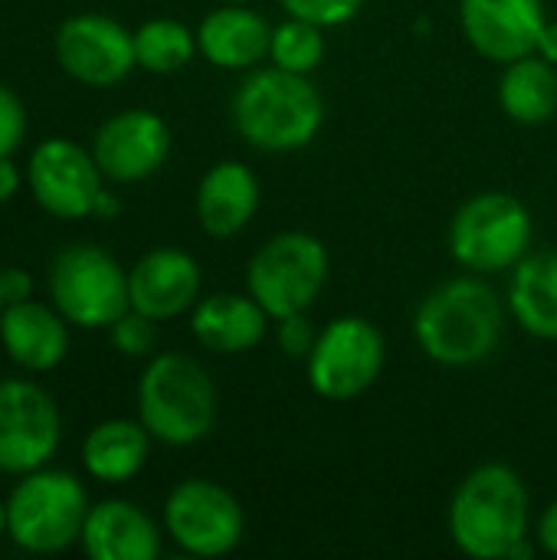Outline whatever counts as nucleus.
Listing matches in <instances>:
<instances>
[{"label":"nucleus","mask_w":557,"mask_h":560,"mask_svg":"<svg viewBox=\"0 0 557 560\" xmlns=\"http://www.w3.org/2000/svg\"><path fill=\"white\" fill-rule=\"evenodd\" d=\"M509 305L483 276H456L437 285L414 315L420 351L443 368H473L502 341Z\"/></svg>","instance_id":"1"},{"label":"nucleus","mask_w":557,"mask_h":560,"mask_svg":"<svg viewBox=\"0 0 557 560\" xmlns=\"http://www.w3.org/2000/svg\"><path fill=\"white\" fill-rule=\"evenodd\" d=\"M230 115L250 148L286 154L315 141L325 121V102L309 75L256 66L233 92Z\"/></svg>","instance_id":"2"},{"label":"nucleus","mask_w":557,"mask_h":560,"mask_svg":"<svg viewBox=\"0 0 557 560\" xmlns=\"http://www.w3.org/2000/svg\"><path fill=\"white\" fill-rule=\"evenodd\" d=\"M529 486L512 466H476L450 499V538L466 558L509 560L512 548L529 538Z\"/></svg>","instance_id":"3"},{"label":"nucleus","mask_w":557,"mask_h":560,"mask_svg":"<svg viewBox=\"0 0 557 560\" xmlns=\"http://www.w3.org/2000/svg\"><path fill=\"white\" fill-rule=\"evenodd\" d=\"M138 420L167 446H194L217 423V387L200 361L154 354L138 381Z\"/></svg>","instance_id":"4"},{"label":"nucleus","mask_w":557,"mask_h":560,"mask_svg":"<svg viewBox=\"0 0 557 560\" xmlns=\"http://www.w3.org/2000/svg\"><path fill=\"white\" fill-rule=\"evenodd\" d=\"M450 253L476 276H496L515 269L532 246L529 207L502 190L469 197L450 220Z\"/></svg>","instance_id":"5"},{"label":"nucleus","mask_w":557,"mask_h":560,"mask_svg":"<svg viewBox=\"0 0 557 560\" xmlns=\"http://www.w3.org/2000/svg\"><path fill=\"white\" fill-rule=\"evenodd\" d=\"M328 249L305 230H286L266 240L246 266V292L272 322L309 312L328 282Z\"/></svg>","instance_id":"6"},{"label":"nucleus","mask_w":557,"mask_h":560,"mask_svg":"<svg viewBox=\"0 0 557 560\" xmlns=\"http://www.w3.org/2000/svg\"><path fill=\"white\" fill-rule=\"evenodd\" d=\"M89 495L72 472L33 469L7 502V532L30 555H56L82 538Z\"/></svg>","instance_id":"7"},{"label":"nucleus","mask_w":557,"mask_h":560,"mask_svg":"<svg viewBox=\"0 0 557 560\" xmlns=\"http://www.w3.org/2000/svg\"><path fill=\"white\" fill-rule=\"evenodd\" d=\"M49 295L59 315L79 328H108L128 302V272L102 246L79 243L62 249L49 269Z\"/></svg>","instance_id":"8"},{"label":"nucleus","mask_w":557,"mask_h":560,"mask_svg":"<svg viewBox=\"0 0 557 560\" xmlns=\"http://www.w3.org/2000/svg\"><path fill=\"white\" fill-rule=\"evenodd\" d=\"M387 345L378 325L361 315L332 318L305 358L309 387L332 404H345L371 390L384 371Z\"/></svg>","instance_id":"9"},{"label":"nucleus","mask_w":557,"mask_h":560,"mask_svg":"<svg viewBox=\"0 0 557 560\" xmlns=\"http://www.w3.org/2000/svg\"><path fill=\"white\" fill-rule=\"evenodd\" d=\"M164 528L194 558H223L240 548L246 515L240 499L213 479H184L164 502Z\"/></svg>","instance_id":"10"},{"label":"nucleus","mask_w":557,"mask_h":560,"mask_svg":"<svg viewBox=\"0 0 557 560\" xmlns=\"http://www.w3.org/2000/svg\"><path fill=\"white\" fill-rule=\"evenodd\" d=\"M62 423L53 397L30 381H0V472L26 476L59 450Z\"/></svg>","instance_id":"11"},{"label":"nucleus","mask_w":557,"mask_h":560,"mask_svg":"<svg viewBox=\"0 0 557 560\" xmlns=\"http://www.w3.org/2000/svg\"><path fill=\"white\" fill-rule=\"evenodd\" d=\"M30 190L33 200L62 220H82L92 213L98 194H102V171L95 158L66 138H46L30 154Z\"/></svg>","instance_id":"12"},{"label":"nucleus","mask_w":557,"mask_h":560,"mask_svg":"<svg viewBox=\"0 0 557 560\" xmlns=\"http://www.w3.org/2000/svg\"><path fill=\"white\" fill-rule=\"evenodd\" d=\"M56 59L76 82L105 89L121 82L138 66L135 33L112 16H69L56 33Z\"/></svg>","instance_id":"13"},{"label":"nucleus","mask_w":557,"mask_h":560,"mask_svg":"<svg viewBox=\"0 0 557 560\" xmlns=\"http://www.w3.org/2000/svg\"><path fill=\"white\" fill-rule=\"evenodd\" d=\"M171 154V128L148 108H128L102 121L92 158L115 184H135L164 167Z\"/></svg>","instance_id":"14"},{"label":"nucleus","mask_w":557,"mask_h":560,"mask_svg":"<svg viewBox=\"0 0 557 560\" xmlns=\"http://www.w3.org/2000/svg\"><path fill=\"white\" fill-rule=\"evenodd\" d=\"M466 43L489 62H515L538 49L548 23L542 0H460Z\"/></svg>","instance_id":"15"},{"label":"nucleus","mask_w":557,"mask_h":560,"mask_svg":"<svg viewBox=\"0 0 557 560\" xmlns=\"http://www.w3.org/2000/svg\"><path fill=\"white\" fill-rule=\"evenodd\" d=\"M200 266L190 253L158 246L128 269V302L135 312L167 322L190 312L200 299Z\"/></svg>","instance_id":"16"},{"label":"nucleus","mask_w":557,"mask_h":560,"mask_svg":"<svg viewBox=\"0 0 557 560\" xmlns=\"http://www.w3.org/2000/svg\"><path fill=\"white\" fill-rule=\"evenodd\" d=\"M272 23L246 3H220L197 26V49L207 62L230 72H250L269 59Z\"/></svg>","instance_id":"17"},{"label":"nucleus","mask_w":557,"mask_h":560,"mask_svg":"<svg viewBox=\"0 0 557 560\" xmlns=\"http://www.w3.org/2000/svg\"><path fill=\"white\" fill-rule=\"evenodd\" d=\"M263 200L259 177L243 161L213 164L197 187V220L207 236L230 240L250 226Z\"/></svg>","instance_id":"18"},{"label":"nucleus","mask_w":557,"mask_h":560,"mask_svg":"<svg viewBox=\"0 0 557 560\" xmlns=\"http://www.w3.org/2000/svg\"><path fill=\"white\" fill-rule=\"evenodd\" d=\"M79 541L92 560H154L161 555L158 525L144 509L125 499L89 509Z\"/></svg>","instance_id":"19"},{"label":"nucleus","mask_w":557,"mask_h":560,"mask_svg":"<svg viewBox=\"0 0 557 560\" xmlns=\"http://www.w3.org/2000/svg\"><path fill=\"white\" fill-rule=\"evenodd\" d=\"M266 308L246 292H213L207 299H197L190 312V331L194 338L213 351V354H246L253 351L266 331H269Z\"/></svg>","instance_id":"20"},{"label":"nucleus","mask_w":557,"mask_h":560,"mask_svg":"<svg viewBox=\"0 0 557 560\" xmlns=\"http://www.w3.org/2000/svg\"><path fill=\"white\" fill-rule=\"evenodd\" d=\"M0 341L10 361L26 371H53L69 354V328L59 308L39 302H13L0 315Z\"/></svg>","instance_id":"21"},{"label":"nucleus","mask_w":557,"mask_h":560,"mask_svg":"<svg viewBox=\"0 0 557 560\" xmlns=\"http://www.w3.org/2000/svg\"><path fill=\"white\" fill-rule=\"evenodd\" d=\"M509 315L538 341H557V253H529L509 279Z\"/></svg>","instance_id":"22"},{"label":"nucleus","mask_w":557,"mask_h":560,"mask_svg":"<svg viewBox=\"0 0 557 560\" xmlns=\"http://www.w3.org/2000/svg\"><path fill=\"white\" fill-rule=\"evenodd\" d=\"M151 440L154 436L141 420H105L89 430L82 443V463L98 482L118 486L144 469Z\"/></svg>","instance_id":"23"},{"label":"nucleus","mask_w":557,"mask_h":560,"mask_svg":"<svg viewBox=\"0 0 557 560\" xmlns=\"http://www.w3.org/2000/svg\"><path fill=\"white\" fill-rule=\"evenodd\" d=\"M499 105L519 125H545L557 112V66L538 52L506 62L499 79Z\"/></svg>","instance_id":"24"},{"label":"nucleus","mask_w":557,"mask_h":560,"mask_svg":"<svg viewBox=\"0 0 557 560\" xmlns=\"http://www.w3.org/2000/svg\"><path fill=\"white\" fill-rule=\"evenodd\" d=\"M197 52V33L181 20L158 16L135 30V59L154 75H171L184 69Z\"/></svg>","instance_id":"25"},{"label":"nucleus","mask_w":557,"mask_h":560,"mask_svg":"<svg viewBox=\"0 0 557 560\" xmlns=\"http://www.w3.org/2000/svg\"><path fill=\"white\" fill-rule=\"evenodd\" d=\"M322 59H325V26L299 16H286L279 26H272V43H269L272 66L299 75H312L322 66Z\"/></svg>","instance_id":"26"},{"label":"nucleus","mask_w":557,"mask_h":560,"mask_svg":"<svg viewBox=\"0 0 557 560\" xmlns=\"http://www.w3.org/2000/svg\"><path fill=\"white\" fill-rule=\"evenodd\" d=\"M154 325H158L154 318H148V315H141V312L128 308L121 318H115V322L108 325L115 351L125 354V358H148V354L154 351V341H158Z\"/></svg>","instance_id":"27"},{"label":"nucleus","mask_w":557,"mask_h":560,"mask_svg":"<svg viewBox=\"0 0 557 560\" xmlns=\"http://www.w3.org/2000/svg\"><path fill=\"white\" fill-rule=\"evenodd\" d=\"M286 16H299V20H309V23H318V26H341V23H351L368 0H279Z\"/></svg>","instance_id":"28"},{"label":"nucleus","mask_w":557,"mask_h":560,"mask_svg":"<svg viewBox=\"0 0 557 560\" xmlns=\"http://www.w3.org/2000/svg\"><path fill=\"white\" fill-rule=\"evenodd\" d=\"M318 341V331L315 325L309 322L305 312H295V315H286L276 322V345L286 358H295V361H305L312 354Z\"/></svg>","instance_id":"29"},{"label":"nucleus","mask_w":557,"mask_h":560,"mask_svg":"<svg viewBox=\"0 0 557 560\" xmlns=\"http://www.w3.org/2000/svg\"><path fill=\"white\" fill-rule=\"evenodd\" d=\"M23 135H26V108L16 98V92L0 82V158L13 154Z\"/></svg>","instance_id":"30"},{"label":"nucleus","mask_w":557,"mask_h":560,"mask_svg":"<svg viewBox=\"0 0 557 560\" xmlns=\"http://www.w3.org/2000/svg\"><path fill=\"white\" fill-rule=\"evenodd\" d=\"M0 295H3V305L26 302L33 295L30 272L26 269H0Z\"/></svg>","instance_id":"31"},{"label":"nucleus","mask_w":557,"mask_h":560,"mask_svg":"<svg viewBox=\"0 0 557 560\" xmlns=\"http://www.w3.org/2000/svg\"><path fill=\"white\" fill-rule=\"evenodd\" d=\"M535 541L542 548V555L557 560V499L542 512L538 518V528H535Z\"/></svg>","instance_id":"32"},{"label":"nucleus","mask_w":557,"mask_h":560,"mask_svg":"<svg viewBox=\"0 0 557 560\" xmlns=\"http://www.w3.org/2000/svg\"><path fill=\"white\" fill-rule=\"evenodd\" d=\"M16 187H20V171L10 161V154H3L0 158V203H7L16 194Z\"/></svg>","instance_id":"33"},{"label":"nucleus","mask_w":557,"mask_h":560,"mask_svg":"<svg viewBox=\"0 0 557 560\" xmlns=\"http://www.w3.org/2000/svg\"><path fill=\"white\" fill-rule=\"evenodd\" d=\"M542 59H548L552 66H557V20H548L542 36H538V49H535Z\"/></svg>","instance_id":"34"},{"label":"nucleus","mask_w":557,"mask_h":560,"mask_svg":"<svg viewBox=\"0 0 557 560\" xmlns=\"http://www.w3.org/2000/svg\"><path fill=\"white\" fill-rule=\"evenodd\" d=\"M118 210H121V203L115 200V194H105V190L98 194V200H95V207H92V213H95L98 220H112Z\"/></svg>","instance_id":"35"},{"label":"nucleus","mask_w":557,"mask_h":560,"mask_svg":"<svg viewBox=\"0 0 557 560\" xmlns=\"http://www.w3.org/2000/svg\"><path fill=\"white\" fill-rule=\"evenodd\" d=\"M7 532V505H0V535Z\"/></svg>","instance_id":"36"},{"label":"nucleus","mask_w":557,"mask_h":560,"mask_svg":"<svg viewBox=\"0 0 557 560\" xmlns=\"http://www.w3.org/2000/svg\"><path fill=\"white\" fill-rule=\"evenodd\" d=\"M220 3H250V0H220Z\"/></svg>","instance_id":"37"},{"label":"nucleus","mask_w":557,"mask_h":560,"mask_svg":"<svg viewBox=\"0 0 557 560\" xmlns=\"http://www.w3.org/2000/svg\"><path fill=\"white\" fill-rule=\"evenodd\" d=\"M0 305H3V295H0Z\"/></svg>","instance_id":"38"}]
</instances>
